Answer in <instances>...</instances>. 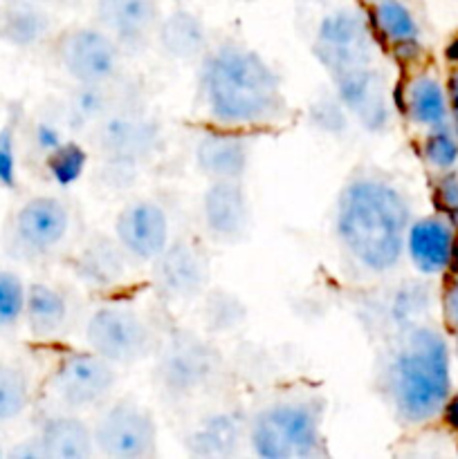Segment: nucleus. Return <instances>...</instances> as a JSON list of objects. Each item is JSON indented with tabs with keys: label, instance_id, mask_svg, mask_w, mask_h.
<instances>
[{
	"label": "nucleus",
	"instance_id": "obj_16",
	"mask_svg": "<svg viewBox=\"0 0 458 459\" xmlns=\"http://www.w3.org/2000/svg\"><path fill=\"white\" fill-rule=\"evenodd\" d=\"M205 227L216 240H241L250 224V204L238 179H214L202 195Z\"/></svg>",
	"mask_w": 458,
	"mask_h": 459
},
{
	"label": "nucleus",
	"instance_id": "obj_9",
	"mask_svg": "<svg viewBox=\"0 0 458 459\" xmlns=\"http://www.w3.org/2000/svg\"><path fill=\"white\" fill-rule=\"evenodd\" d=\"M61 67L76 83H110L121 67V48L101 27H72L57 45Z\"/></svg>",
	"mask_w": 458,
	"mask_h": 459
},
{
	"label": "nucleus",
	"instance_id": "obj_36",
	"mask_svg": "<svg viewBox=\"0 0 458 459\" xmlns=\"http://www.w3.org/2000/svg\"><path fill=\"white\" fill-rule=\"evenodd\" d=\"M12 457H22V459H31V457H45L43 448H40V442L39 437L36 439H27V442L18 444L16 448H13L12 453H9Z\"/></svg>",
	"mask_w": 458,
	"mask_h": 459
},
{
	"label": "nucleus",
	"instance_id": "obj_39",
	"mask_svg": "<svg viewBox=\"0 0 458 459\" xmlns=\"http://www.w3.org/2000/svg\"><path fill=\"white\" fill-rule=\"evenodd\" d=\"M447 307H449V314H452V318H454V321L458 323V285L454 287L452 291H449Z\"/></svg>",
	"mask_w": 458,
	"mask_h": 459
},
{
	"label": "nucleus",
	"instance_id": "obj_11",
	"mask_svg": "<svg viewBox=\"0 0 458 459\" xmlns=\"http://www.w3.org/2000/svg\"><path fill=\"white\" fill-rule=\"evenodd\" d=\"M117 384L115 363L97 352H75L58 363L54 372V393L63 406L85 411L101 403Z\"/></svg>",
	"mask_w": 458,
	"mask_h": 459
},
{
	"label": "nucleus",
	"instance_id": "obj_20",
	"mask_svg": "<svg viewBox=\"0 0 458 459\" xmlns=\"http://www.w3.org/2000/svg\"><path fill=\"white\" fill-rule=\"evenodd\" d=\"M196 164L209 179H241L250 164V148L238 134H207L196 146Z\"/></svg>",
	"mask_w": 458,
	"mask_h": 459
},
{
	"label": "nucleus",
	"instance_id": "obj_24",
	"mask_svg": "<svg viewBox=\"0 0 458 459\" xmlns=\"http://www.w3.org/2000/svg\"><path fill=\"white\" fill-rule=\"evenodd\" d=\"M45 457L52 459H85L94 453L92 430L75 415L49 417L39 433Z\"/></svg>",
	"mask_w": 458,
	"mask_h": 459
},
{
	"label": "nucleus",
	"instance_id": "obj_12",
	"mask_svg": "<svg viewBox=\"0 0 458 459\" xmlns=\"http://www.w3.org/2000/svg\"><path fill=\"white\" fill-rule=\"evenodd\" d=\"M115 240L126 255L153 263L171 242L166 211L153 200H135L115 218Z\"/></svg>",
	"mask_w": 458,
	"mask_h": 459
},
{
	"label": "nucleus",
	"instance_id": "obj_26",
	"mask_svg": "<svg viewBox=\"0 0 458 459\" xmlns=\"http://www.w3.org/2000/svg\"><path fill=\"white\" fill-rule=\"evenodd\" d=\"M25 321L31 334L39 339L57 336L67 321L66 296L43 282L30 285L25 299Z\"/></svg>",
	"mask_w": 458,
	"mask_h": 459
},
{
	"label": "nucleus",
	"instance_id": "obj_7",
	"mask_svg": "<svg viewBox=\"0 0 458 459\" xmlns=\"http://www.w3.org/2000/svg\"><path fill=\"white\" fill-rule=\"evenodd\" d=\"M85 341L115 366L142 361L153 350V332L139 312L126 305H103L85 323Z\"/></svg>",
	"mask_w": 458,
	"mask_h": 459
},
{
	"label": "nucleus",
	"instance_id": "obj_1",
	"mask_svg": "<svg viewBox=\"0 0 458 459\" xmlns=\"http://www.w3.org/2000/svg\"><path fill=\"white\" fill-rule=\"evenodd\" d=\"M409 231V204L382 179H353L337 202L341 245L371 272H389L402 258Z\"/></svg>",
	"mask_w": 458,
	"mask_h": 459
},
{
	"label": "nucleus",
	"instance_id": "obj_3",
	"mask_svg": "<svg viewBox=\"0 0 458 459\" xmlns=\"http://www.w3.org/2000/svg\"><path fill=\"white\" fill-rule=\"evenodd\" d=\"M389 393L404 421L420 424L440 412L449 394V359L438 332L416 327L404 336L389 366Z\"/></svg>",
	"mask_w": 458,
	"mask_h": 459
},
{
	"label": "nucleus",
	"instance_id": "obj_17",
	"mask_svg": "<svg viewBox=\"0 0 458 459\" xmlns=\"http://www.w3.org/2000/svg\"><path fill=\"white\" fill-rule=\"evenodd\" d=\"M339 101L353 112L368 130H382L386 124V103L382 83L371 67L348 72L335 79Z\"/></svg>",
	"mask_w": 458,
	"mask_h": 459
},
{
	"label": "nucleus",
	"instance_id": "obj_32",
	"mask_svg": "<svg viewBox=\"0 0 458 459\" xmlns=\"http://www.w3.org/2000/svg\"><path fill=\"white\" fill-rule=\"evenodd\" d=\"M242 318H245V309L236 296L218 291L207 300V323L211 330H232Z\"/></svg>",
	"mask_w": 458,
	"mask_h": 459
},
{
	"label": "nucleus",
	"instance_id": "obj_6",
	"mask_svg": "<svg viewBox=\"0 0 458 459\" xmlns=\"http://www.w3.org/2000/svg\"><path fill=\"white\" fill-rule=\"evenodd\" d=\"M92 142L115 173H133L157 152L160 128L146 112L126 103L92 130Z\"/></svg>",
	"mask_w": 458,
	"mask_h": 459
},
{
	"label": "nucleus",
	"instance_id": "obj_38",
	"mask_svg": "<svg viewBox=\"0 0 458 459\" xmlns=\"http://www.w3.org/2000/svg\"><path fill=\"white\" fill-rule=\"evenodd\" d=\"M447 421L458 430V394L447 403Z\"/></svg>",
	"mask_w": 458,
	"mask_h": 459
},
{
	"label": "nucleus",
	"instance_id": "obj_31",
	"mask_svg": "<svg viewBox=\"0 0 458 459\" xmlns=\"http://www.w3.org/2000/svg\"><path fill=\"white\" fill-rule=\"evenodd\" d=\"M85 161H88V157L79 143H58L57 148L49 151L48 169L58 184H72L81 178Z\"/></svg>",
	"mask_w": 458,
	"mask_h": 459
},
{
	"label": "nucleus",
	"instance_id": "obj_8",
	"mask_svg": "<svg viewBox=\"0 0 458 459\" xmlns=\"http://www.w3.org/2000/svg\"><path fill=\"white\" fill-rule=\"evenodd\" d=\"M314 54L332 76L373 65V43L364 16L355 9H337L317 27Z\"/></svg>",
	"mask_w": 458,
	"mask_h": 459
},
{
	"label": "nucleus",
	"instance_id": "obj_5",
	"mask_svg": "<svg viewBox=\"0 0 458 459\" xmlns=\"http://www.w3.org/2000/svg\"><path fill=\"white\" fill-rule=\"evenodd\" d=\"M220 366L223 359L209 341L193 332H175L157 354L155 381L173 402L191 399L214 384Z\"/></svg>",
	"mask_w": 458,
	"mask_h": 459
},
{
	"label": "nucleus",
	"instance_id": "obj_15",
	"mask_svg": "<svg viewBox=\"0 0 458 459\" xmlns=\"http://www.w3.org/2000/svg\"><path fill=\"white\" fill-rule=\"evenodd\" d=\"M94 16L99 27L106 30L121 49L137 52L155 36L160 0H97Z\"/></svg>",
	"mask_w": 458,
	"mask_h": 459
},
{
	"label": "nucleus",
	"instance_id": "obj_4",
	"mask_svg": "<svg viewBox=\"0 0 458 459\" xmlns=\"http://www.w3.org/2000/svg\"><path fill=\"white\" fill-rule=\"evenodd\" d=\"M319 421V411L310 403H274L251 420L247 442L260 459L313 457L321 442Z\"/></svg>",
	"mask_w": 458,
	"mask_h": 459
},
{
	"label": "nucleus",
	"instance_id": "obj_22",
	"mask_svg": "<svg viewBox=\"0 0 458 459\" xmlns=\"http://www.w3.org/2000/svg\"><path fill=\"white\" fill-rule=\"evenodd\" d=\"M404 247L409 249L413 264L422 273H438L452 260V231H449L447 224L436 218L420 220V222L409 227Z\"/></svg>",
	"mask_w": 458,
	"mask_h": 459
},
{
	"label": "nucleus",
	"instance_id": "obj_35",
	"mask_svg": "<svg viewBox=\"0 0 458 459\" xmlns=\"http://www.w3.org/2000/svg\"><path fill=\"white\" fill-rule=\"evenodd\" d=\"M0 179L3 182H12L13 179V160L9 134H3V139H0Z\"/></svg>",
	"mask_w": 458,
	"mask_h": 459
},
{
	"label": "nucleus",
	"instance_id": "obj_41",
	"mask_svg": "<svg viewBox=\"0 0 458 459\" xmlns=\"http://www.w3.org/2000/svg\"><path fill=\"white\" fill-rule=\"evenodd\" d=\"M40 3H54V0H40Z\"/></svg>",
	"mask_w": 458,
	"mask_h": 459
},
{
	"label": "nucleus",
	"instance_id": "obj_23",
	"mask_svg": "<svg viewBox=\"0 0 458 459\" xmlns=\"http://www.w3.org/2000/svg\"><path fill=\"white\" fill-rule=\"evenodd\" d=\"M126 251L119 242H112L108 238H94L81 249L76 258V276L84 285L94 290H108L124 281L126 276Z\"/></svg>",
	"mask_w": 458,
	"mask_h": 459
},
{
	"label": "nucleus",
	"instance_id": "obj_2",
	"mask_svg": "<svg viewBox=\"0 0 458 459\" xmlns=\"http://www.w3.org/2000/svg\"><path fill=\"white\" fill-rule=\"evenodd\" d=\"M202 92L220 124L254 126L283 110L281 79L263 56L247 48H220L202 65Z\"/></svg>",
	"mask_w": 458,
	"mask_h": 459
},
{
	"label": "nucleus",
	"instance_id": "obj_27",
	"mask_svg": "<svg viewBox=\"0 0 458 459\" xmlns=\"http://www.w3.org/2000/svg\"><path fill=\"white\" fill-rule=\"evenodd\" d=\"M409 110L422 126H443L447 103L440 85L429 76H418L409 88Z\"/></svg>",
	"mask_w": 458,
	"mask_h": 459
},
{
	"label": "nucleus",
	"instance_id": "obj_10",
	"mask_svg": "<svg viewBox=\"0 0 458 459\" xmlns=\"http://www.w3.org/2000/svg\"><path fill=\"white\" fill-rule=\"evenodd\" d=\"M94 451L110 459H144L155 453L157 426L151 412L133 402H117L92 429Z\"/></svg>",
	"mask_w": 458,
	"mask_h": 459
},
{
	"label": "nucleus",
	"instance_id": "obj_42",
	"mask_svg": "<svg viewBox=\"0 0 458 459\" xmlns=\"http://www.w3.org/2000/svg\"><path fill=\"white\" fill-rule=\"evenodd\" d=\"M0 457H4V451H3V448H0Z\"/></svg>",
	"mask_w": 458,
	"mask_h": 459
},
{
	"label": "nucleus",
	"instance_id": "obj_18",
	"mask_svg": "<svg viewBox=\"0 0 458 459\" xmlns=\"http://www.w3.org/2000/svg\"><path fill=\"white\" fill-rule=\"evenodd\" d=\"M52 16L40 0H3L0 3V40L13 48H36L52 31Z\"/></svg>",
	"mask_w": 458,
	"mask_h": 459
},
{
	"label": "nucleus",
	"instance_id": "obj_33",
	"mask_svg": "<svg viewBox=\"0 0 458 459\" xmlns=\"http://www.w3.org/2000/svg\"><path fill=\"white\" fill-rule=\"evenodd\" d=\"M425 155L438 169H449L458 157V146L452 139L447 130H438V133L429 134L425 142Z\"/></svg>",
	"mask_w": 458,
	"mask_h": 459
},
{
	"label": "nucleus",
	"instance_id": "obj_13",
	"mask_svg": "<svg viewBox=\"0 0 458 459\" xmlns=\"http://www.w3.org/2000/svg\"><path fill=\"white\" fill-rule=\"evenodd\" d=\"M153 282L166 300H193L209 282V264L205 254L191 242H169L153 260Z\"/></svg>",
	"mask_w": 458,
	"mask_h": 459
},
{
	"label": "nucleus",
	"instance_id": "obj_28",
	"mask_svg": "<svg viewBox=\"0 0 458 459\" xmlns=\"http://www.w3.org/2000/svg\"><path fill=\"white\" fill-rule=\"evenodd\" d=\"M30 406V379L9 363H0V424L18 420Z\"/></svg>",
	"mask_w": 458,
	"mask_h": 459
},
{
	"label": "nucleus",
	"instance_id": "obj_25",
	"mask_svg": "<svg viewBox=\"0 0 458 459\" xmlns=\"http://www.w3.org/2000/svg\"><path fill=\"white\" fill-rule=\"evenodd\" d=\"M155 39L160 49L171 58L178 61H191L200 56L207 48V30L196 13L187 9L169 13L164 21H160L155 31Z\"/></svg>",
	"mask_w": 458,
	"mask_h": 459
},
{
	"label": "nucleus",
	"instance_id": "obj_34",
	"mask_svg": "<svg viewBox=\"0 0 458 459\" xmlns=\"http://www.w3.org/2000/svg\"><path fill=\"white\" fill-rule=\"evenodd\" d=\"M438 193H440V202H443L445 209L458 218V179L454 178V175L445 178L443 182H440Z\"/></svg>",
	"mask_w": 458,
	"mask_h": 459
},
{
	"label": "nucleus",
	"instance_id": "obj_19",
	"mask_svg": "<svg viewBox=\"0 0 458 459\" xmlns=\"http://www.w3.org/2000/svg\"><path fill=\"white\" fill-rule=\"evenodd\" d=\"M124 94L110 83H76V90L70 94L66 106V121L76 133H92L106 117L119 110L130 101H121Z\"/></svg>",
	"mask_w": 458,
	"mask_h": 459
},
{
	"label": "nucleus",
	"instance_id": "obj_29",
	"mask_svg": "<svg viewBox=\"0 0 458 459\" xmlns=\"http://www.w3.org/2000/svg\"><path fill=\"white\" fill-rule=\"evenodd\" d=\"M375 25L386 39L398 45H411L418 39L416 21L400 0H377Z\"/></svg>",
	"mask_w": 458,
	"mask_h": 459
},
{
	"label": "nucleus",
	"instance_id": "obj_40",
	"mask_svg": "<svg viewBox=\"0 0 458 459\" xmlns=\"http://www.w3.org/2000/svg\"><path fill=\"white\" fill-rule=\"evenodd\" d=\"M447 56L452 58V61H458V39L447 48Z\"/></svg>",
	"mask_w": 458,
	"mask_h": 459
},
{
	"label": "nucleus",
	"instance_id": "obj_37",
	"mask_svg": "<svg viewBox=\"0 0 458 459\" xmlns=\"http://www.w3.org/2000/svg\"><path fill=\"white\" fill-rule=\"evenodd\" d=\"M449 97H452V112L458 130V76H452V81H449Z\"/></svg>",
	"mask_w": 458,
	"mask_h": 459
},
{
	"label": "nucleus",
	"instance_id": "obj_14",
	"mask_svg": "<svg viewBox=\"0 0 458 459\" xmlns=\"http://www.w3.org/2000/svg\"><path fill=\"white\" fill-rule=\"evenodd\" d=\"M70 231V209L54 195L27 200L13 218V236L27 254L43 255L57 249Z\"/></svg>",
	"mask_w": 458,
	"mask_h": 459
},
{
	"label": "nucleus",
	"instance_id": "obj_30",
	"mask_svg": "<svg viewBox=\"0 0 458 459\" xmlns=\"http://www.w3.org/2000/svg\"><path fill=\"white\" fill-rule=\"evenodd\" d=\"M27 287L13 272H0V330L13 327L25 316Z\"/></svg>",
	"mask_w": 458,
	"mask_h": 459
},
{
	"label": "nucleus",
	"instance_id": "obj_21",
	"mask_svg": "<svg viewBox=\"0 0 458 459\" xmlns=\"http://www.w3.org/2000/svg\"><path fill=\"white\" fill-rule=\"evenodd\" d=\"M245 437V421L236 412H216L189 433L187 446L198 457H229L236 455Z\"/></svg>",
	"mask_w": 458,
	"mask_h": 459
}]
</instances>
